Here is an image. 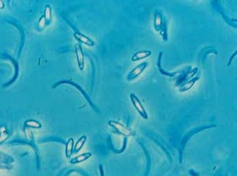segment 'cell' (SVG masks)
Here are the masks:
<instances>
[{
  "mask_svg": "<svg viewBox=\"0 0 237 176\" xmlns=\"http://www.w3.org/2000/svg\"><path fill=\"white\" fill-rule=\"evenodd\" d=\"M109 124L110 126L113 127L114 130L117 131L119 134L123 135L124 136L129 137V136H132L134 134V133L132 131L129 130L128 127H126L125 126H123V124L119 123L117 122V121H109Z\"/></svg>",
  "mask_w": 237,
  "mask_h": 176,
  "instance_id": "6da1fadb",
  "label": "cell"
},
{
  "mask_svg": "<svg viewBox=\"0 0 237 176\" xmlns=\"http://www.w3.org/2000/svg\"><path fill=\"white\" fill-rule=\"evenodd\" d=\"M130 99H131L132 102L133 104L134 107L136 108L137 111L139 112V114L141 115V117H142L144 119H148L147 112L146 111L143 105L141 103L140 100L138 99V98L134 94V93H131V94H130Z\"/></svg>",
  "mask_w": 237,
  "mask_h": 176,
  "instance_id": "7a4b0ae2",
  "label": "cell"
},
{
  "mask_svg": "<svg viewBox=\"0 0 237 176\" xmlns=\"http://www.w3.org/2000/svg\"><path fill=\"white\" fill-rule=\"evenodd\" d=\"M148 63L147 62H144L142 63L138 64L136 66L132 71H130L127 76V79L128 81H132L136 79L137 77H139L141 74L143 73L144 70L147 67Z\"/></svg>",
  "mask_w": 237,
  "mask_h": 176,
  "instance_id": "3957f363",
  "label": "cell"
},
{
  "mask_svg": "<svg viewBox=\"0 0 237 176\" xmlns=\"http://www.w3.org/2000/svg\"><path fill=\"white\" fill-rule=\"evenodd\" d=\"M75 53L77 56V60L78 62V66L81 70H83L84 68V54L81 47L80 44H77L75 45Z\"/></svg>",
  "mask_w": 237,
  "mask_h": 176,
  "instance_id": "277c9868",
  "label": "cell"
},
{
  "mask_svg": "<svg viewBox=\"0 0 237 176\" xmlns=\"http://www.w3.org/2000/svg\"><path fill=\"white\" fill-rule=\"evenodd\" d=\"M163 24V16L159 12H156L154 16V27L157 32H160Z\"/></svg>",
  "mask_w": 237,
  "mask_h": 176,
  "instance_id": "5b68a950",
  "label": "cell"
},
{
  "mask_svg": "<svg viewBox=\"0 0 237 176\" xmlns=\"http://www.w3.org/2000/svg\"><path fill=\"white\" fill-rule=\"evenodd\" d=\"M74 37H75L78 41H80V42L83 43V44H84L88 45V46H93L95 44L94 41L91 40L90 38L88 37L87 36H85V35H83V34L79 33V32L75 33Z\"/></svg>",
  "mask_w": 237,
  "mask_h": 176,
  "instance_id": "8992f818",
  "label": "cell"
},
{
  "mask_svg": "<svg viewBox=\"0 0 237 176\" xmlns=\"http://www.w3.org/2000/svg\"><path fill=\"white\" fill-rule=\"evenodd\" d=\"M199 79V77H193L192 79L190 81L185 82L184 83H183L180 87L179 91L181 92H186L189 90V89H191L193 87V85H195V83Z\"/></svg>",
  "mask_w": 237,
  "mask_h": 176,
  "instance_id": "52a82bcc",
  "label": "cell"
},
{
  "mask_svg": "<svg viewBox=\"0 0 237 176\" xmlns=\"http://www.w3.org/2000/svg\"><path fill=\"white\" fill-rule=\"evenodd\" d=\"M152 54V52L149 50H144V51H139L136 52L132 56V61L136 62L142 59H144L146 58H148Z\"/></svg>",
  "mask_w": 237,
  "mask_h": 176,
  "instance_id": "ba28073f",
  "label": "cell"
},
{
  "mask_svg": "<svg viewBox=\"0 0 237 176\" xmlns=\"http://www.w3.org/2000/svg\"><path fill=\"white\" fill-rule=\"evenodd\" d=\"M92 156V154L90 152H86V153H84L81 155H79L76 157H75L70 161V163L72 164H77V163H80L81 162H84L86 161L87 159H88Z\"/></svg>",
  "mask_w": 237,
  "mask_h": 176,
  "instance_id": "9c48e42d",
  "label": "cell"
},
{
  "mask_svg": "<svg viewBox=\"0 0 237 176\" xmlns=\"http://www.w3.org/2000/svg\"><path fill=\"white\" fill-rule=\"evenodd\" d=\"M73 146H74V140L73 138H70L68 142L66 144V157L69 158L70 156L72 155L73 152Z\"/></svg>",
  "mask_w": 237,
  "mask_h": 176,
  "instance_id": "30bf717a",
  "label": "cell"
},
{
  "mask_svg": "<svg viewBox=\"0 0 237 176\" xmlns=\"http://www.w3.org/2000/svg\"><path fill=\"white\" fill-rule=\"evenodd\" d=\"M86 140H87V138L85 136L81 137V138L78 140L77 143L75 144V145L74 149H73L75 152H78L79 151L81 150L82 147L84 146V144L85 143Z\"/></svg>",
  "mask_w": 237,
  "mask_h": 176,
  "instance_id": "8fae6325",
  "label": "cell"
},
{
  "mask_svg": "<svg viewBox=\"0 0 237 176\" xmlns=\"http://www.w3.org/2000/svg\"><path fill=\"white\" fill-rule=\"evenodd\" d=\"M8 138V134L6 131V129L4 126L0 127V144L4 142Z\"/></svg>",
  "mask_w": 237,
  "mask_h": 176,
  "instance_id": "7c38bea8",
  "label": "cell"
},
{
  "mask_svg": "<svg viewBox=\"0 0 237 176\" xmlns=\"http://www.w3.org/2000/svg\"><path fill=\"white\" fill-rule=\"evenodd\" d=\"M43 17L45 18L47 25H48L51 21V18H52V9H51L50 6H47L46 7L45 10H44V16H43Z\"/></svg>",
  "mask_w": 237,
  "mask_h": 176,
  "instance_id": "4fadbf2b",
  "label": "cell"
},
{
  "mask_svg": "<svg viewBox=\"0 0 237 176\" xmlns=\"http://www.w3.org/2000/svg\"><path fill=\"white\" fill-rule=\"evenodd\" d=\"M25 126L28 127H33V128H36V129H39L41 127V123L35 120L27 121L25 122Z\"/></svg>",
  "mask_w": 237,
  "mask_h": 176,
  "instance_id": "5bb4252c",
  "label": "cell"
},
{
  "mask_svg": "<svg viewBox=\"0 0 237 176\" xmlns=\"http://www.w3.org/2000/svg\"><path fill=\"white\" fill-rule=\"evenodd\" d=\"M197 71H198V68L196 67L195 69H193L191 72H188V73H186V75L184 77L182 80H181V81L182 82L186 81H187L188 79H189L190 78L193 77V76H195L196 75V73H197Z\"/></svg>",
  "mask_w": 237,
  "mask_h": 176,
  "instance_id": "9a60e30c",
  "label": "cell"
},
{
  "mask_svg": "<svg viewBox=\"0 0 237 176\" xmlns=\"http://www.w3.org/2000/svg\"><path fill=\"white\" fill-rule=\"evenodd\" d=\"M47 25V22L46 21L45 18L43 17H41L40 18V19H39V22L37 23V28L39 30H41V29H43V28H44V27Z\"/></svg>",
  "mask_w": 237,
  "mask_h": 176,
  "instance_id": "2e32d148",
  "label": "cell"
},
{
  "mask_svg": "<svg viewBox=\"0 0 237 176\" xmlns=\"http://www.w3.org/2000/svg\"><path fill=\"white\" fill-rule=\"evenodd\" d=\"M25 134H26V136L27 138H28L29 140H32V134H31V131L29 130H28V129L25 130Z\"/></svg>",
  "mask_w": 237,
  "mask_h": 176,
  "instance_id": "e0dca14e",
  "label": "cell"
},
{
  "mask_svg": "<svg viewBox=\"0 0 237 176\" xmlns=\"http://www.w3.org/2000/svg\"><path fill=\"white\" fill-rule=\"evenodd\" d=\"M4 7V3H3V1L0 0V9H3Z\"/></svg>",
  "mask_w": 237,
  "mask_h": 176,
  "instance_id": "ac0fdd59",
  "label": "cell"
}]
</instances>
